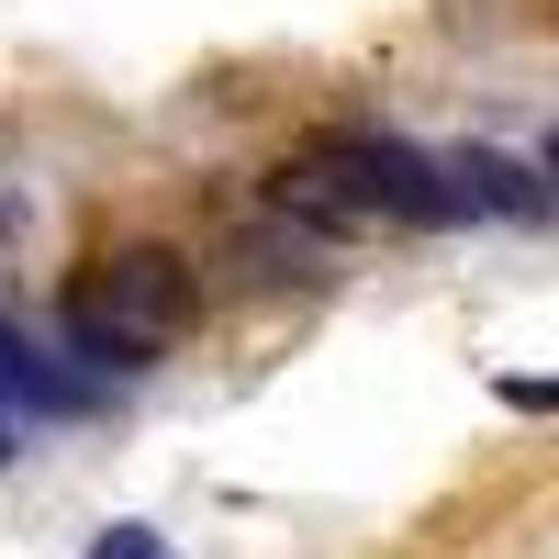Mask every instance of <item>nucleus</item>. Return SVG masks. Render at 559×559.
Segmentation results:
<instances>
[{
	"label": "nucleus",
	"mask_w": 559,
	"mask_h": 559,
	"mask_svg": "<svg viewBox=\"0 0 559 559\" xmlns=\"http://www.w3.org/2000/svg\"><path fill=\"white\" fill-rule=\"evenodd\" d=\"M492 403H503V414H559V381H548V369H503Z\"/></svg>",
	"instance_id": "39448f33"
},
{
	"label": "nucleus",
	"mask_w": 559,
	"mask_h": 559,
	"mask_svg": "<svg viewBox=\"0 0 559 559\" xmlns=\"http://www.w3.org/2000/svg\"><path fill=\"white\" fill-rule=\"evenodd\" d=\"M537 179H548V191H559V123L537 134Z\"/></svg>",
	"instance_id": "423d86ee"
},
{
	"label": "nucleus",
	"mask_w": 559,
	"mask_h": 559,
	"mask_svg": "<svg viewBox=\"0 0 559 559\" xmlns=\"http://www.w3.org/2000/svg\"><path fill=\"white\" fill-rule=\"evenodd\" d=\"M313 157L358 202L369 236H459V224H471V202H459V179H448V146H414L392 123H324Z\"/></svg>",
	"instance_id": "f03ea898"
},
{
	"label": "nucleus",
	"mask_w": 559,
	"mask_h": 559,
	"mask_svg": "<svg viewBox=\"0 0 559 559\" xmlns=\"http://www.w3.org/2000/svg\"><path fill=\"white\" fill-rule=\"evenodd\" d=\"M202 302H213V258L202 247H179V236H102L57 292H45V336H57L102 392L134 403L202 336Z\"/></svg>",
	"instance_id": "f257e3e1"
},
{
	"label": "nucleus",
	"mask_w": 559,
	"mask_h": 559,
	"mask_svg": "<svg viewBox=\"0 0 559 559\" xmlns=\"http://www.w3.org/2000/svg\"><path fill=\"white\" fill-rule=\"evenodd\" d=\"M79 559H179V537H168V526H146V515H123V526H102V537H90Z\"/></svg>",
	"instance_id": "20e7f679"
},
{
	"label": "nucleus",
	"mask_w": 559,
	"mask_h": 559,
	"mask_svg": "<svg viewBox=\"0 0 559 559\" xmlns=\"http://www.w3.org/2000/svg\"><path fill=\"white\" fill-rule=\"evenodd\" d=\"M0 471H23V459H12V448H0Z\"/></svg>",
	"instance_id": "0eeeda50"
},
{
	"label": "nucleus",
	"mask_w": 559,
	"mask_h": 559,
	"mask_svg": "<svg viewBox=\"0 0 559 559\" xmlns=\"http://www.w3.org/2000/svg\"><path fill=\"white\" fill-rule=\"evenodd\" d=\"M448 179H459V202H471V224H559V191L515 146H448Z\"/></svg>",
	"instance_id": "7ed1b4c3"
}]
</instances>
